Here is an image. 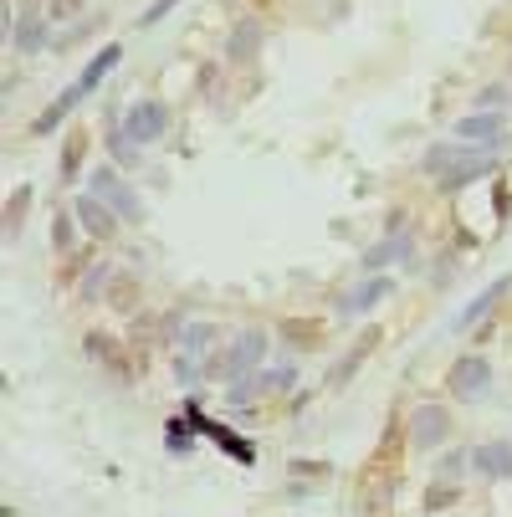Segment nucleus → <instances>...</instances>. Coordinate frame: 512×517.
Returning <instances> with one entry per match:
<instances>
[{
    "mask_svg": "<svg viewBox=\"0 0 512 517\" xmlns=\"http://www.w3.org/2000/svg\"><path fill=\"white\" fill-rule=\"evenodd\" d=\"M262 359H267V333L262 328H246L226 354H216V359L205 364V374L210 379H241V374H256V364H262Z\"/></svg>",
    "mask_w": 512,
    "mask_h": 517,
    "instance_id": "obj_1",
    "label": "nucleus"
},
{
    "mask_svg": "<svg viewBox=\"0 0 512 517\" xmlns=\"http://www.w3.org/2000/svg\"><path fill=\"white\" fill-rule=\"evenodd\" d=\"M164 128H169V108L154 103V98L134 103V108H128V118H123V134L134 139V144H159Z\"/></svg>",
    "mask_w": 512,
    "mask_h": 517,
    "instance_id": "obj_2",
    "label": "nucleus"
},
{
    "mask_svg": "<svg viewBox=\"0 0 512 517\" xmlns=\"http://www.w3.org/2000/svg\"><path fill=\"white\" fill-rule=\"evenodd\" d=\"M451 395L456 400H482L487 395V384H492V364L482 359V354H466V359H456L451 364Z\"/></svg>",
    "mask_w": 512,
    "mask_h": 517,
    "instance_id": "obj_3",
    "label": "nucleus"
},
{
    "mask_svg": "<svg viewBox=\"0 0 512 517\" xmlns=\"http://www.w3.org/2000/svg\"><path fill=\"white\" fill-rule=\"evenodd\" d=\"M446 436H451L446 405H415V415H410V441H415V451H436Z\"/></svg>",
    "mask_w": 512,
    "mask_h": 517,
    "instance_id": "obj_4",
    "label": "nucleus"
},
{
    "mask_svg": "<svg viewBox=\"0 0 512 517\" xmlns=\"http://www.w3.org/2000/svg\"><path fill=\"white\" fill-rule=\"evenodd\" d=\"M93 190L123 215V221L128 226H134V221H144V205H139V195H134V185H128V180H118L113 175V169H93Z\"/></svg>",
    "mask_w": 512,
    "mask_h": 517,
    "instance_id": "obj_5",
    "label": "nucleus"
},
{
    "mask_svg": "<svg viewBox=\"0 0 512 517\" xmlns=\"http://www.w3.org/2000/svg\"><path fill=\"white\" fill-rule=\"evenodd\" d=\"M118 221L123 215L93 190V195H77V226L88 231V236H98V241H108V236H118Z\"/></svg>",
    "mask_w": 512,
    "mask_h": 517,
    "instance_id": "obj_6",
    "label": "nucleus"
},
{
    "mask_svg": "<svg viewBox=\"0 0 512 517\" xmlns=\"http://www.w3.org/2000/svg\"><path fill=\"white\" fill-rule=\"evenodd\" d=\"M390 292H395L390 277H359L344 297H338V318H359V313H369L374 303H384Z\"/></svg>",
    "mask_w": 512,
    "mask_h": 517,
    "instance_id": "obj_7",
    "label": "nucleus"
},
{
    "mask_svg": "<svg viewBox=\"0 0 512 517\" xmlns=\"http://www.w3.org/2000/svg\"><path fill=\"white\" fill-rule=\"evenodd\" d=\"M456 139L502 149V113H492V108H482V113H466V118L456 123Z\"/></svg>",
    "mask_w": 512,
    "mask_h": 517,
    "instance_id": "obj_8",
    "label": "nucleus"
},
{
    "mask_svg": "<svg viewBox=\"0 0 512 517\" xmlns=\"http://www.w3.org/2000/svg\"><path fill=\"white\" fill-rule=\"evenodd\" d=\"M472 466L482 471L487 482H507L512 477V441H487L472 451Z\"/></svg>",
    "mask_w": 512,
    "mask_h": 517,
    "instance_id": "obj_9",
    "label": "nucleus"
},
{
    "mask_svg": "<svg viewBox=\"0 0 512 517\" xmlns=\"http://www.w3.org/2000/svg\"><path fill=\"white\" fill-rule=\"evenodd\" d=\"M507 287H512V277H497V282H492V287H487L482 297H472V303L461 308V318H456L451 328H456V333H472V328H477V323H482V318H487V313L497 308V297H502Z\"/></svg>",
    "mask_w": 512,
    "mask_h": 517,
    "instance_id": "obj_10",
    "label": "nucleus"
},
{
    "mask_svg": "<svg viewBox=\"0 0 512 517\" xmlns=\"http://www.w3.org/2000/svg\"><path fill=\"white\" fill-rule=\"evenodd\" d=\"M82 98H88V93H82V82H72V88H62V93H57V103H52L47 113H41V118L31 123V134H57V128L67 123V113H72Z\"/></svg>",
    "mask_w": 512,
    "mask_h": 517,
    "instance_id": "obj_11",
    "label": "nucleus"
},
{
    "mask_svg": "<svg viewBox=\"0 0 512 517\" xmlns=\"http://www.w3.org/2000/svg\"><path fill=\"white\" fill-rule=\"evenodd\" d=\"M466 154H472V144H466V139H451V144H431V149H425V159H420V169H425V175H431V180H441L446 169H456Z\"/></svg>",
    "mask_w": 512,
    "mask_h": 517,
    "instance_id": "obj_12",
    "label": "nucleus"
},
{
    "mask_svg": "<svg viewBox=\"0 0 512 517\" xmlns=\"http://www.w3.org/2000/svg\"><path fill=\"white\" fill-rule=\"evenodd\" d=\"M410 251H415V246H410V236L390 231V236H384V241H374V246L364 251V267H369V272H379L384 262H405Z\"/></svg>",
    "mask_w": 512,
    "mask_h": 517,
    "instance_id": "obj_13",
    "label": "nucleus"
},
{
    "mask_svg": "<svg viewBox=\"0 0 512 517\" xmlns=\"http://www.w3.org/2000/svg\"><path fill=\"white\" fill-rule=\"evenodd\" d=\"M118 62H123V41H108V47H103L88 67H82V77H77V82H82V93H93V88H98V82H103Z\"/></svg>",
    "mask_w": 512,
    "mask_h": 517,
    "instance_id": "obj_14",
    "label": "nucleus"
},
{
    "mask_svg": "<svg viewBox=\"0 0 512 517\" xmlns=\"http://www.w3.org/2000/svg\"><path fill=\"white\" fill-rule=\"evenodd\" d=\"M256 47H262V26H256V21H241V26L231 31V41H226V57H231V62H251Z\"/></svg>",
    "mask_w": 512,
    "mask_h": 517,
    "instance_id": "obj_15",
    "label": "nucleus"
},
{
    "mask_svg": "<svg viewBox=\"0 0 512 517\" xmlns=\"http://www.w3.org/2000/svg\"><path fill=\"white\" fill-rule=\"evenodd\" d=\"M11 41H16V52H41V47H47V21H41V16H21Z\"/></svg>",
    "mask_w": 512,
    "mask_h": 517,
    "instance_id": "obj_16",
    "label": "nucleus"
},
{
    "mask_svg": "<svg viewBox=\"0 0 512 517\" xmlns=\"http://www.w3.org/2000/svg\"><path fill=\"white\" fill-rule=\"evenodd\" d=\"M108 149H113V164L134 169V164H139V149H144V144H134V139L123 134V128H113V134H108Z\"/></svg>",
    "mask_w": 512,
    "mask_h": 517,
    "instance_id": "obj_17",
    "label": "nucleus"
},
{
    "mask_svg": "<svg viewBox=\"0 0 512 517\" xmlns=\"http://www.w3.org/2000/svg\"><path fill=\"white\" fill-rule=\"evenodd\" d=\"M108 277H118V272H113V267H93V277L82 282V297H88V303H93V297L103 292V282H108Z\"/></svg>",
    "mask_w": 512,
    "mask_h": 517,
    "instance_id": "obj_18",
    "label": "nucleus"
},
{
    "mask_svg": "<svg viewBox=\"0 0 512 517\" xmlns=\"http://www.w3.org/2000/svg\"><path fill=\"white\" fill-rule=\"evenodd\" d=\"M52 241H57L62 251L72 246V215H67V210H57V221H52Z\"/></svg>",
    "mask_w": 512,
    "mask_h": 517,
    "instance_id": "obj_19",
    "label": "nucleus"
},
{
    "mask_svg": "<svg viewBox=\"0 0 512 517\" xmlns=\"http://www.w3.org/2000/svg\"><path fill=\"white\" fill-rule=\"evenodd\" d=\"M210 338H216V328H205V323H190V328H185V349H205Z\"/></svg>",
    "mask_w": 512,
    "mask_h": 517,
    "instance_id": "obj_20",
    "label": "nucleus"
},
{
    "mask_svg": "<svg viewBox=\"0 0 512 517\" xmlns=\"http://www.w3.org/2000/svg\"><path fill=\"white\" fill-rule=\"evenodd\" d=\"M466 461H472V456H461V451H451V456L441 461V482H456L461 471H466Z\"/></svg>",
    "mask_w": 512,
    "mask_h": 517,
    "instance_id": "obj_21",
    "label": "nucleus"
},
{
    "mask_svg": "<svg viewBox=\"0 0 512 517\" xmlns=\"http://www.w3.org/2000/svg\"><path fill=\"white\" fill-rule=\"evenodd\" d=\"M26 200H31V190H16V200H11V210H6V231L16 236V226H21V210H26Z\"/></svg>",
    "mask_w": 512,
    "mask_h": 517,
    "instance_id": "obj_22",
    "label": "nucleus"
},
{
    "mask_svg": "<svg viewBox=\"0 0 512 517\" xmlns=\"http://www.w3.org/2000/svg\"><path fill=\"white\" fill-rule=\"evenodd\" d=\"M175 6H180V0H154V6H149V11L139 16V26H154V21H164L169 11H175Z\"/></svg>",
    "mask_w": 512,
    "mask_h": 517,
    "instance_id": "obj_23",
    "label": "nucleus"
},
{
    "mask_svg": "<svg viewBox=\"0 0 512 517\" xmlns=\"http://www.w3.org/2000/svg\"><path fill=\"white\" fill-rule=\"evenodd\" d=\"M456 502V487H431L425 492V507H451Z\"/></svg>",
    "mask_w": 512,
    "mask_h": 517,
    "instance_id": "obj_24",
    "label": "nucleus"
},
{
    "mask_svg": "<svg viewBox=\"0 0 512 517\" xmlns=\"http://www.w3.org/2000/svg\"><path fill=\"white\" fill-rule=\"evenodd\" d=\"M497 103H502V88H482L477 93V108H497Z\"/></svg>",
    "mask_w": 512,
    "mask_h": 517,
    "instance_id": "obj_25",
    "label": "nucleus"
}]
</instances>
